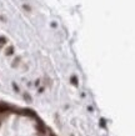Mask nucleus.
<instances>
[{
    "label": "nucleus",
    "instance_id": "nucleus-3",
    "mask_svg": "<svg viewBox=\"0 0 135 136\" xmlns=\"http://www.w3.org/2000/svg\"><path fill=\"white\" fill-rule=\"evenodd\" d=\"M5 42H6L5 36H0V45H3V44H5Z\"/></svg>",
    "mask_w": 135,
    "mask_h": 136
},
{
    "label": "nucleus",
    "instance_id": "nucleus-5",
    "mask_svg": "<svg viewBox=\"0 0 135 136\" xmlns=\"http://www.w3.org/2000/svg\"><path fill=\"white\" fill-rule=\"evenodd\" d=\"M19 61H20V59H19V58H16V59L14 60V64H13V66H16V64H18Z\"/></svg>",
    "mask_w": 135,
    "mask_h": 136
},
{
    "label": "nucleus",
    "instance_id": "nucleus-1",
    "mask_svg": "<svg viewBox=\"0 0 135 136\" xmlns=\"http://www.w3.org/2000/svg\"><path fill=\"white\" fill-rule=\"evenodd\" d=\"M5 54H6L8 56H9V55H13V54H14V46H9V48L6 49Z\"/></svg>",
    "mask_w": 135,
    "mask_h": 136
},
{
    "label": "nucleus",
    "instance_id": "nucleus-2",
    "mask_svg": "<svg viewBox=\"0 0 135 136\" xmlns=\"http://www.w3.org/2000/svg\"><path fill=\"white\" fill-rule=\"evenodd\" d=\"M9 110V106L5 105V104H0V112H5Z\"/></svg>",
    "mask_w": 135,
    "mask_h": 136
},
{
    "label": "nucleus",
    "instance_id": "nucleus-4",
    "mask_svg": "<svg viewBox=\"0 0 135 136\" xmlns=\"http://www.w3.org/2000/svg\"><path fill=\"white\" fill-rule=\"evenodd\" d=\"M71 82H73L74 85H78V80H76V77H75V76H73V77H71Z\"/></svg>",
    "mask_w": 135,
    "mask_h": 136
}]
</instances>
